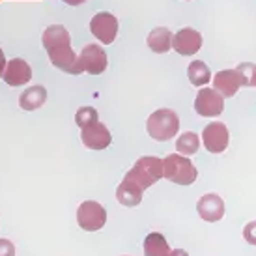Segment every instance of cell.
<instances>
[{"mask_svg":"<svg viewBox=\"0 0 256 256\" xmlns=\"http://www.w3.org/2000/svg\"><path fill=\"white\" fill-rule=\"evenodd\" d=\"M42 43L47 54H49L50 64L62 70V72L70 73V75H80L82 68L78 62V54L72 47V36L64 24H50L43 30Z\"/></svg>","mask_w":256,"mask_h":256,"instance_id":"1","label":"cell"},{"mask_svg":"<svg viewBox=\"0 0 256 256\" xmlns=\"http://www.w3.org/2000/svg\"><path fill=\"white\" fill-rule=\"evenodd\" d=\"M146 131L157 142H166L178 135L180 118L170 108H159L152 112L146 120Z\"/></svg>","mask_w":256,"mask_h":256,"instance_id":"2","label":"cell"},{"mask_svg":"<svg viewBox=\"0 0 256 256\" xmlns=\"http://www.w3.org/2000/svg\"><path fill=\"white\" fill-rule=\"evenodd\" d=\"M163 176L172 184L191 185L198 178V170L189 161V157L182 154H170L163 159Z\"/></svg>","mask_w":256,"mask_h":256,"instance_id":"3","label":"cell"},{"mask_svg":"<svg viewBox=\"0 0 256 256\" xmlns=\"http://www.w3.org/2000/svg\"><path fill=\"white\" fill-rule=\"evenodd\" d=\"M126 178L133 180L140 189H148L163 178V159L156 156H144L136 159L133 168L126 174Z\"/></svg>","mask_w":256,"mask_h":256,"instance_id":"4","label":"cell"},{"mask_svg":"<svg viewBox=\"0 0 256 256\" xmlns=\"http://www.w3.org/2000/svg\"><path fill=\"white\" fill-rule=\"evenodd\" d=\"M77 224L84 232H98L107 224V210L96 200H84L77 210Z\"/></svg>","mask_w":256,"mask_h":256,"instance_id":"5","label":"cell"},{"mask_svg":"<svg viewBox=\"0 0 256 256\" xmlns=\"http://www.w3.org/2000/svg\"><path fill=\"white\" fill-rule=\"evenodd\" d=\"M194 110H196L198 116H204V118L220 116L222 110H224V98L215 88H202L196 94Z\"/></svg>","mask_w":256,"mask_h":256,"instance_id":"6","label":"cell"},{"mask_svg":"<svg viewBox=\"0 0 256 256\" xmlns=\"http://www.w3.org/2000/svg\"><path fill=\"white\" fill-rule=\"evenodd\" d=\"M78 62H80L82 72L90 73V75H101V73L107 70L108 58L105 49L101 45L90 43V45H84V49L80 50Z\"/></svg>","mask_w":256,"mask_h":256,"instance_id":"7","label":"cell"},{"mask_svg":"<svg viewBox=\"0 0 256 256\" xmlns=\"http://www.w3.org/2000/svg\"><path fill=\"white\" fill-rule=\"evenodd\" d=\"M90 32L103 45H110L118 36V19L108 12H100L90 21Z\"/></svg>","mask_w":256,"mask_h":256,"instance_id":"8","label":"cell"},{"mask_svg":"<svg viewBox=\"0 0 256 256\" xmlns=\"http://www.w3.org/2000/svg\"><path fill=\"white\" fill-rule=\"evenodd\" d=\"M202 142L210 154H222L230 144V133L222 122H212L202 131Z\"/></svg>","mask_w":256,"mask_h":256,"instance_id":"9","label":"cell"},{"mask_svg":"<svg viewBox=\"0 0 256 256\" xmlns=\"http://www.w3.org/2000/svg\"><path fill=\"white\" fill-rule=\"evenodd\" d=\"M80 140L88 150H105L112 142V135L107 126L98 120L80 129Z\"/></svg>","mask_w":256,"mask_h":256,"instance_id":"10","label":"cell"},{"mask_svg":"<svg viewBox=\"0 0 256 256\" xmlns=\"http://www.w3.org/2000/svg\"><path fill=\"white\" fill-rule=\"evenodd\" d=\"M200 47H202V34H200L198 30L191 28V26L182 28L172 38V49L176 50L178 54H182V56L196 54Z\"/></svg>","mask_w":256,"mask_h":256,"instance_id":"11","label":"cell"},{"mask_svg":"<svg viewBox=\"0 0 256 256\" xmlns=\"http://www.w3.org/2000/svg\"><path fill=\"white\" fill-rule=\"evenodd\" d=\"M196 212H198L200 219H204L206 222H217L224 217V212H226L224 200L215 192L202 194L196 202Z\"/></svg>","mask_w":256,"mask_h":256,"instance_id":"12","label":"cell"},{"mask_svg":"<svg viewBox=\"0 0 256 256\" xmlns=\"http://www.w3.org/2000/svg\"><path fill=\"white\" fill-rule=\"evenodd\" d=\"M4 82L8 86H24L30 82V78H32V68L26 60H22V58H14V60H10L6 64V70H4Z\"/></svg>","mask_w":256,"mask_h":256,"instance_id":"13","label":"cell"},{"mask_svg":"<svg viewBox=\"0 0 256 256\" xmlns=\"http://www.w3.org/2000/svg\"><path fill=\"white\" fill-rule=\"evenodd\" d=\"M242 86V78L236 70H222L214 75V88L222 98H234Z\"/></svg>","mask_w":256,"mask_h":256,"instance_id":"14","label":"cell"},{"mask_svg":"<svg viewBox=\"0 0 256 256\" xmlns=\"http://www.w3.org/2000/svg\"><path fill=\"white\" fill-rule=\"evenodd\" d=\"M116 200L122 206L126 208H135L142 202V189L129 178H124L122 184L116 189Z\"/></svg>","mask_w":256,"mask_h":256,"instance_id":"15","label":"cell"},{"mask_svg":"<svg viewBox=\"0 0 256 256\" xmlns=\"http://www.w3.org/2000/svg\"><path fill=\"white\" fill-rule=\"evenodd\" d=\"M172 38L174 34L166 26H157L148 34L146 43H148L150 50H154L156 54H164L172 49Z\"/></svg>","mask_w":256,"mask_h":256,"instance_id":"16","label":"cell"},{"mask_svg":"<svg viewBox=\"0 0 256 256\" xmlns=\"http://www.w3.org/2000/svg\"><path fill=\"white\" fill-rule=\"evenodd\" d=\"M45 101H47V90H45V86L42 84H36V86H30L26 88L24 92L19 96V107L22 110H38V108H42L45 105Z\"/></svg>","mask_w":256,"mask_h":256,"instance_id":"17","label":"cell"},{"mask_svg":"<svg viewBox=\"0 0 256 256\" xmlns=\"http://www.w3.org/2000/svg\"><path fill=\"white\" fill-rule=\"evenodd\" d=\"M144 254L146 256H164L170 247H168V242L164 240L163 234H159V232H150L146 236V240H144Z\"/></svg>","mask_w":256,"mask_h":256,"instance_id":"18","label":"cell"},{"mask_svg":"<svg viewBox=\"0 0 256 256\" xmlns=\"http://www.w3.org/2000/svg\"><path fill=\"white\" fill-rule=\"evenodd\" d=\"M187 77L192 86H204L210 82L212 78V72L202 60H192L189 68H187Z\"/></svg>","mask_w":256,"mask_h":256,"instance_id":"19","label":"cell"},{"mask_svg":"<svg viewBox=\"0 0 256 256\" xmlns=\"http://www.w3.org/2000/svg\"><path fill=\"white\" fill-rule=\"evenodd\" d=\"M200 148V136L196 133H192V131H185L182 135L178 136V140H176V150H178V154L182 156L189 157V156H194Z\"/></svg>","mask_w":256,"mask_h":256,"instance_id":"20","label":"cell"},{"mask_svg":"<svg viewBox=\"0 0 256 256\" xmlns=\"http://www.w3.org/2000/svg\"><path fill=\"white\" fill-rule=\"evenodd\" d=\"M98 120H100V114H98V110L94 107H80L77 110V114H75V124H77L80 129Z\"/></svg>","mask_w":256,"mask_h":256,"instance_id":"21","label":"cell"},{"mask_svg":"<svg viewBox=\"0 0 256 256\" xmlns=\"http://www.w3.org/2000/svg\"><path fill=\"white\" fill-rule=\"evenodd\" d=\"M238 75L242 78V86H254V78H256V64L252 62H243V64L238 66Z\"/></svg>","mask_w":256,"mask_h":256,"instance_id":"22","label":"cell"},{"mask_svg":"<svg viewBox=\"0 0 256 256\" xmlns=\"http://www.w3.org/2000/svg\"><path fill=\"white\" fill-rule=\"evenodd\" d=\"M243 238H245V242L249 243V245H254L256 247V220H250L245 224L243 228Z\"/></svg>","mask_w":256,"mask_h":256,"instance_id":"23","label":"cell"},{"mask_svg":"<svg viewBox=\"0 0 256 256\" xmlns=\"http://www.w3.org/2000/svg\"><path fill=\"white\" fill-rule=\"evenodd\" d=\"M0 256H15V245L8 238H0Z\"/></svg>","mask_w":256,"mask_h":256,"instance_id":"24","label":"cell"},{"mask_svg":"<svg viewBox=\"0 0 256 256\" xmlns=\"http://www.w3.org/2000/svg\"><path fill=\"white\" fill-rule=\"evenodd\" d=\"M6 64H8L6 54H4V50L0 49V77L4 75V70H6Z\"/></svg>","mask_w":256,"mask_h":256,"instance_id":"25","label":"cell"},{"mask_svg":"<svg viewBox=\"0 0 256 256\" xmlns=\"http://www.w3.org/2000/svg\"><path fill=\"white\" fill-rule=\"evenodd\" d=\"M164 256H189V254H187V250H184V249H174V250L170 249Z\"/></svg>","mask_w":256,"mask_h":256,"instance_id":"26","label":"cell"},{"mask_svg":"<svg viewBox=\"0 0 256 256\" xmlns=\"http://www.w3.org/2000/svg\"><path fill=\"white\" fill-rule=\"evenodd\" d=\"M64 4H68V6H82L86 0H62Z\"/></svg>","mask_w":256,"mask_h":256,"instance_id":"27","label":"cell"},{"mask_svg":"<svg viewBox=\"0 0 256 256\" xmlns=\"http://www.w3.org/2000/svg\"><path fill=\"white\" fill-rule=\"evenodd\" d=\"M254 88H256V78H254Z\"/></svg>","mask_w":256,"mask_h":256,"instance_id":"28","label":"cell"}]
</instances>
